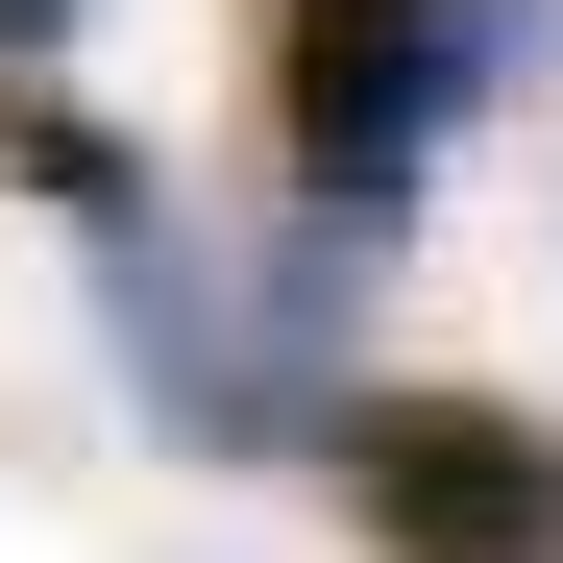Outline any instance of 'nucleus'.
<instances>
[{"instance_id": "nucleus-1", "label": "nucleus", "mask_w": 563, "mask_h": 563, "mask_svg": "<svg viewBox=\"0 0 563 563\" xmlns=\"http://www.w3.org/2000/svg\"><path fill=\"white\" fill-rule=\"evenodd\" d=\"M515 25L539 0H295V49H269V123H295V295H269V367L343 319V269L417 245V172L515 74Z\"/></svg>"}, {"instance_id": "nucleus-2", "label": "nucleus", "mask_w": 563, "mask_h": 563, "mask_svg": "<svg viewBox=\"0 0 563 563\" xmlns=\"http://www.w3.org/2000/svg\"><path fill=\"white\" fill-rule=\"evenodd\" d=\"M343 490L393 563H563V441L515 393H367L343 417Z\"/></svg>"}, {"instance_id": "nucleus-3", "label": "nucleus", "mask_w": 563, "mask_h": 563, "mask_svg": "<svg viewBox=\"0 0 563 563\" xmlns=\"http://www.w3.org/2000/svg\"><path fill=\"white\" fill-rule=\"evenodd\" d=\"M0 172H25L74 245H147V147H123L99 99H25V123H0Z\"/></svg>"}, {"instance_id": "nucleus-4", "label": "nucleus", "mask_w": 563, "mask_h": 563, "mask_svg": "<svg viewBox=\"0 0 563 563\" xmlns=\"http://www.w3.org/2000/svg\"><path fill=\"white\" fill-rule=\"evenodd\" d=\"M25 49H74V0H0V74H25Z\"/></svg>"}]
</instances>
